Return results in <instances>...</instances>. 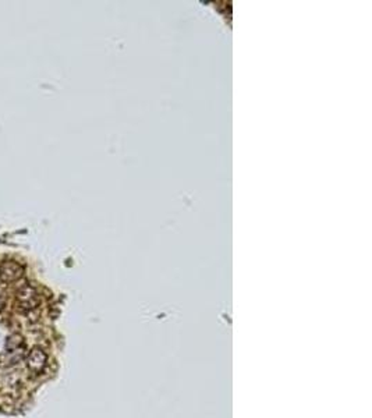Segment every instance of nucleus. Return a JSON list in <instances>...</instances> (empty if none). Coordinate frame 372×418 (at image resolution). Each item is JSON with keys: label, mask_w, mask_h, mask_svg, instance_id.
<instances>
[{"label": "nucleus", "mask_w": 372, "mask_h": 418, "mask_svg": "<svg viewBox=\"0 0 372 418\" xmlns=\"http://www.w3.org/2000/svg\"><path fill=\"white\" fill-rule=\"evenodd\" d=\"M27 361L28 368L32 372H35V374H39L45 368V365H46V354L41 349H34L29 353Z\"/></svg>", "instance_id": "f03ea898"}, {"label": "nucleus", "mask_w": 372, "mask_h": 418, "mask_svg": "<svg viewBox=\"0 0 372 418\" xmlns=\"http://www.w3.org/2000/svg\"><path fill=\"white\" fill-rule=\"evenodd\" d=\"M4 301H6V300H4V297H1V298H0V311H1L3 305H4Z\"/></svg>", "instance_id": "39448f33"}, {"label": "nucleus", "mask_w": 372, "mask_h": 418, "mask_svg": "<svg viewBox=\"0 0 372 418\" xmlns=\"http://www.w3.org/2000/svg\"><path fill=\"white\" fill-rule=\"evenodd\" d=\"M18 305L22 311H28L35 308V305L38 304V300H36V294L35 291L29 287V286H25L22 290H20L18 293Z\"/></svg>", "instance_id": "7ed1b4c3"}, {"label": "nucleus", "mask_w": 372, "mask_h": 418, "mask_svg": "<svg viewBox=\"0 0 372 418\" xmlns=\"http://www.w3.org/2000/svg\"><path fill=\"white\" fill-rule=\"evenodd\" d=\"M22 266L14 261H7L0 266V280L1 282H14L22 276Z\"/></svg>", "instance_id": "f257e3e1"}, {"label": "nucleus", "mask_w": 372, "mask_h": 418, "mask_svg": "<svg viewBox=\"0 0 372 418\" xmlns=\"http://www.w3.org/2000/svg\"><path fill=\"white\" fill-rule=\"evenodd\" d=\"M24 357H25V353H24V350H21V347L14 349V350H7L4 351V354L0 357V365H3V367H10V365L20 363Z\"/></svg>", "instance_id": "20e7f679"}]
</instances>
